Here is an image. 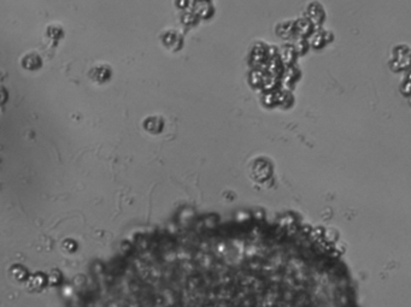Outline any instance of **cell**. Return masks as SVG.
I'll use <instances>...</instances> for the list:
<instances>
[{"label":"cell","mask_w":411,"mask_h":307,"mask_svg":"<svg viewBox=\"0 0 411 307\" xmlns=\"http://www.w3.org/2000/svg\"><path fill=\"white\" fill-rule=\"evenodd\" d=\"M407 101H409V104L411 105V95H410V97H407Z\"/></svg>","instance_id":"obj_2"},{"label":"cell","mask_w":411,"mask_h":307,"mask_svg":"<svg viewBox=\"0 0 411 307\" xmlns=\"http://www.w3.org/2000/svg\"><path fill=\"white\" fill-rule=\"evenodd\" d=\"M391 69L395 73L411 69V48L407 45H398L392 49Z\"/></svg>","instance_id":"obj_1"}]
</instances>
